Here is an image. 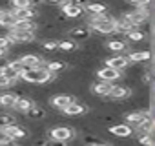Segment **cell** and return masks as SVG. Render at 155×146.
I'll list each match as a JSON object with an SVG mask.
<instances>
[{"label": "cell", "mask_w": 155, "mask_h": 146, "mask_svg": "<svg viewBox=\"0 0 155 146\" xmlns=\"http://www.w3.org/2000/svg\"><path fill=\"white\" fill-rule=\"evenodd\" d=\"M48 139H53V141L68 144V142L77 139V131H75L73 126H55V128L48 130Z\"/></svg>", "instance_id": "cell-1"}, {"label": "cell", "mask_w": 155, "mask_h": 146, "mask_svg": "<svg viewBox=\"0 0 155 146\" xmlns=\"http://www.w3.org/2000/svg\"><path fill=\"white\" fill-rule=\"evenodd\" d=\"M122 117L126 119V124L135 130L137 126H140L144 121L151 119V108L148 106L146 110H133V111H128V113H122Z\"/></svg>", "instance_id": "cell-2"}, {"label": "cell", "mask_w": 155, "mask_h": 146, "mask_svg": "<svg viewBox=\"0 0 155 146\" xmlns=\"http://www.w3.org/2000/svg\"><path fill=\"white\" fill-rule=\"evenodd\" d=\"M18 81L29 82V84H48L49 82V73L46 69H26Z\"/></svg>", "instance_id": "cell-3"}, {"label": "cell", "mask_w": 155, "mask_h": 146, "mask_svg": "<svg viewBox=\"0 0 155 146\" xmlns=\"http://www.w3.org/2000/svg\"><path fill=\"white\" fill-rule=\"evenodd\" d=\"M58 6H60V13L68 20H77L84 15V4L81 2H62Z\"/></svg>", "instance_id": "cell-4"}, {"label": "cell", "mask_w": 155, "mask_h": 146, "mask_svg": "<svg viewBox=\"0 0 155 146\" xmlns=\"http://www.w3.org/2000/svg\"><path fill=\"white\" fill-rule=\"evenodd\" d=\"M130 97H131V88L124 82V84H113V88H111V91L108 93L106 99H110V101L119 104V102H122V101H126Z\"/></svg>", "instance_id": "cell-5"}, {"label": "cell", "mask_w": 155, "mask_h": 146, "mask_svg": "<svg viewBox=\"0 0 155 146\" xmlns=\"http://www.w3.org/2000/svg\"><path fill=\"white\" fill-rule=\"evenodd\" d=\"M4 131H6V135L9 137V141H15V142L22 141V139H29V130H28V126H22V124H18V122H15V124H11V126H6Z\"/></svg>", "instance_id": "cell-6"}, {"label": "cell", "mask_w": 155, "mask_h": 146, "mask_svg": "<svg viewBox=\"0 0 155 146\" xmlns=\"http://www.w3.org/2000/svg\"><path fill=\"white\" fill-rule=\"evenodd\" d=\"M88 111H90V106L86 102H81V101H73L69 106H66L62 110V113L66 117H69V119H77V117H81V115H84Z\"/></svg>", "instance_id": "cell-7"}, {"label": "cell", "mask_w": 155, "mask_h": 146, "mask_svg": "<svg viewBox=\"0 0 155 146\" xmlns=\"http://www.w3.org/2000/svg\"><path fill=\"white\" fill-rule=\"evenodd\" d=\"M95 75H97V81H102V82H110V84H115L120 77H122V73L120 71H115L108 66H102L95 71Z\"/></svg>", "instance_id": "cell-8"}, {"label": "cell", "mask_w": 155, "mask_h": 146, "mask_svg": "<svg viewBox=\"0 0 155 146\" xmlns=\"http://www.w3.org/2000/svg\"><path fill=\"white\" fill-rule=\"evenodd\" d=\"M104 66H108V68H111V69L122 73V71L130 66V60H128L126 55H115V57H108V58H104Z\"/></svg>", "instance_id": "cell-9"}, {"label": "cell", "mask_w": 155, "mask_h": 146, "mask_svg": "<svg viewBox=\"0 0 155 146\" xmlns=\"http://www.w3.org/2000/svg\"><path fill=\"white\" fill-rule=\"evenodd\" d=\"M68 33H69V40H73L75 44H77V40L86 42L88 38H91V31H90L88 26H75V28H71Z\"/></svg>", "instance_id": "cell-10"}, {"label": "cell", "mask_w": 155, "mask_h": 146, "mask_svg": "<svg viewBox=\"0 0 155 146\" xmlns=\"http://www.w3.org/2000/svg\"><path fill=\"white\" fill-rule=\"evenodd\" d=\"M75 99H73V95H68V93H58V95H55V97H51L49 99V104L55 108V110H64L66 106H69L71 102H73Z\"/></svg>", "instance_id": "cell-11"}, {"label": "cell", "mask_w": 155, "mask_h": 146, "mask_svg": "<svg viewBox=\"0 0 155 146\" xmlns=\"http://www.w3.org/2000/svg\"><path fill=\"white\" fill-rule=\"evenodd\" d=\"M108 131L119 139H128V137H133V130L126 124V122H120V124H113L108 128Z\"/></svg>", "instance_id": "cell-12"}, {"label": "cell", "mask_w": 155, "mask_h": 146, "mask_svg": "<svg viewBox=\"0 0 155 146\" xmlns=\"http://www.w3.org/2000/svg\"><path fill=\"white\" fill-rule=\"evenodd\" d=\"M113 84L110 82H102V81H95V82H90V91L93 95H99V97H108V93L111 91Z\"/></svg>", "instance_id": "cell-13"}, {"label": "cell", "mask_w": 155, "mask_h": 146, "mask_svg": "<svg viewBox=\"0 0 155 146\" xmlns=\"http://www.w3.org/2000/svg\"><path fill=\"white\" fill-rule=\"evenodd\" d=\"M31 106H33V101H31L28 95H17V101H15V104H13V110H15L17 113L26 115V113L31 110Z\"/></svg>", "instance_id": "cell-14"}, {"label": "cell", "mask_w": 155, "mask_h": 146, "mask_svg": "<svg viewBox=\"0 0 155 146\" xmlns=\"http://www.w3.org/2000/svg\"><path fill=\"white\" fill-rule=\"evenodd\" d=\"M37 28V22L35 20H15L11 31H20V33H35Z\"/></svg>", "instance_id": "cell-15"}, {"label": "cell", "mask_w": 155, "mask_h": 146, "mask_svg": "<svg viewBox=\"0 0 155 146\" xmlns=\"http://www.w3.org/2000/svg\"><path fill=\"white\" fill-rule=\"evenodd\" d=\"M128 57V60H130V64H142V62H148V60H151V53L148 51V49H142V51H131L130 55H126Z\"/></svg>", "instance_id": "cell-16"}, {"label": "cell", "mask_w": 155, "mask_h": 146, "mask_svg": "<svg viewBox=\"0 0 155 146\" xmlns=\"http://www.w3.org/2000/svg\"><path fill=\"white\" fill-rule=\"evenodd\" d=\"M13 24H15V17L11 13V8H6L2 11V15H0V28L6 29V31H9L13 28Z\"/></svg>", "instance_id": "cell-17"}, {"label": "cell", "mask_w": 155, "mask_h": 146, "mask_svg": "<svg viewBox=\"0 0 155 146\" xmlns=\"http://www.w3.org/2000/svg\"><path fill=\"white\" fill-rule=\"evenodd\" d=\"M26 115H28V119H29V121H44V119L48 117L46 110H44L42 106H38V104H33V106H31V110H29Z\"/></svg>", "instance_id": "cell-18"}, {"label": "cell", "mask_w": 155, "mask_h": 146, "mask_svg": "<svg viewBox=\"0 0 155 146\" xmlns=\"http://www.w3.org/2000/svg\"><path fill=\"white\" fill-rule=\"evenodd\" d=\"M104 48L110 49V51H117V53H120V51H124V49L128 48V44H126V40H122V38H111V40L104 42Z\"/></svg>", "instance_id": "cell-19"}, {"label": "cell", "mask_w": 155, "mask_h": 146, "mask_svg": "<svg viewBox=\"0 0 155 146\" xmlns=\"http://www.w3.org/2000/svg\"><path fill=\"white\" fill-rule=\"evenodd\" d=\"M84 9L90 15H104V13H108L106 4H84Z\"/></svg>", "instance_id": "cell-20"}, {"label": "cell", "mask_w": 155, "mask_h": 146, "mask_svg": "<svg viewBox=\"0 0 155 146\" xmlns=\"http://www.w3.org/2000/svg\"><path fill=\"white\" fill-rule=\"evenodd\" d=\"M17 122V117L11 115L9 111H4V110H0V130H4L6 126H11Z\"/></svg>", "instance_id": "cell-21"}, {"label": "cell", "mask_w": 155, "mask_h": 146, "mask_svg": "<svg viewBox=\"0 0 155 146\" xmlns=\"http://www.w3.org/2000/svg\"><path fill=\"white\" fill-rule=\"evenodd\" d=\"M126 38H128L130 42H140V40L146 38V33L140 31V29H133V31H130V33L126 35Z\"/></svg>", "instance_id": "cell-22"}, {"label": "cell", "mask_w": 155, "mask_h": 146, "mask_svg": "<svg viewBox=\"0 0 155 146\" xmlns=\"http://www.w3.org/2000/svg\"><path fill=\"white\" fill-rule=\"evenodd\" d=\"M40 46L46 51H55V49H58V38H44L40 42Z\"/></svg>", "instance_id": "cell-23"}, {"label": "cell", "mask_w": 155, "mask_h": 146, "mask_svg": "<svg viewBox=\"0 0 155 146\" xmlns=\"http://www.w3.org/2000/svg\"><path fill=\"white\" fill-rule=\"evenodd\" d=\"M58 49H62V51H73V49H77V44L73 40H69V38H60L58 40Z\"/></svg>", "instance_id": "cell-24"}, {"label": "cell", "mask_w": 155, "mask_h": 146, "mask_svg": "<svg viewBox=\"0 0 155 146\" xmlns=\"http://www.w3.org/2000/svg\"><path fill=\"white\" fill-rule=\"evenodd\" d=\"M8 66H9V68H11V69H13V71L17 73V75H18V77H20V75H22V73L26 71V66H24V64H22V62L18 60V58H15V60H11V62H8Z\"/></svg>", "instance_id": "cell-25"}, {"label": "cell", "mask_w": 155, "mask_h": 146, "mask_svg": "<svg viewBox=\"0 0 155 146\" xmlns=\"http://www.w3.org/2000/svg\"><path fill=\"white\" fill-rule=\"evenodd\" d=\"M31 6H33V2H29V0H15V2L9 4L11 9H28Z\"/></svg>", "instance_id": "cell-26"}, {"label": "cell", "mask_w": 155, "mask_h": 146, "mask_svg": "<svg viewBox=\"0 0 155 146\" xmlns=\"http://www.w3.org/2000/svg\"><path fill=\"white\" fill-rule=\"evenodd\" d=\"M9 86H15L13 82H9L4 75H2V73H0V90H4V88H9Z\"/></svg>", "instance_id": "cell-27"}, {"label": "cell", "mask_w": 155, "mask_h": 146, "mask_svg": "<svg viewBox=\"0 0 155 146\" xmlns=\"http://www.w3.org/2000/svg\"><path fill=\"white\" fill-rule=\"evenodd\" d=\"M44 146H68V144H64V142H58V141H53V139H48Z\"/></svg>", "instance_id": "cell-28"}, {"label": "cell", "mask_w": 155, "mask_h": 146, "mask_svg": "<svg viewBox=\"0 0 155 146\" xmlns=\"http://www.w3.org/2000/svg\"><path fill=\"white\" fill-rule=\"evenodd\" d=\"M90 146H117V144H110V142H106V141H99V142H93V144H90Z\"/></svg>", "instance_id": "cell-29"}, {"label": "cell", "mask_w": 155, "mask_h": 146, "mask_svg": "<svg viewBox=\"0 0 155 146\" xmlns=\"http://www.w3.org/2000/svg\"><path fill=\"white\" fill-rule=\"evenodd\" d=\"M6 53H8L6 49H0V57H6Z\"/></svg>", "instance_id": "cell-30"}]
</instances>
